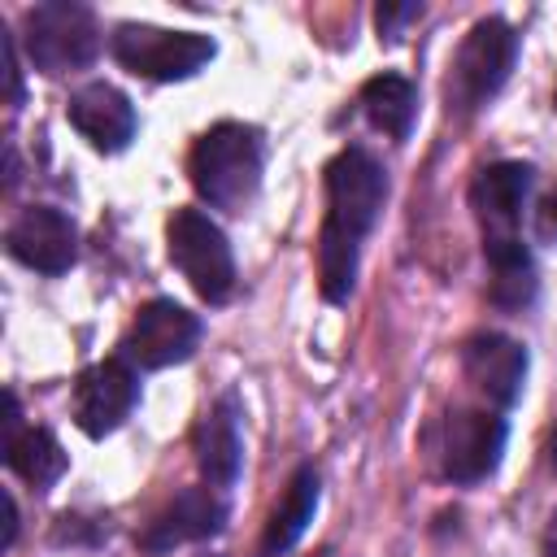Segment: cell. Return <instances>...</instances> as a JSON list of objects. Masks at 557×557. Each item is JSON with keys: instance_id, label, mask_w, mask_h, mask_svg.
<instances>
[{"instance_id": "cell-21", "label": "cell", "mask_w": 557, "mask_h": 557, "mask_svg": "<svg viewBox=\"0 0 557 557\" xmlns=\"http://www.w3.org/2000/svg\"><path fill=\"white\" fill-rule=\"evenodd\" d=\"M0 48H4V78H9V104H22V70H17V52H13V35L0 30Z\"/></svg>"}, {"instance_id": "cell-7", "label": "cell", "mask_w": 557, "mask_h": 557, "mask_svg": "<svg viewBox=\"0 0 557 557\" xmlns=\"http://www.w3.org/2000/svg\"><path fill=\"white\" fill-rule=\"evenodd\" d=\"M113 57L122 70L152 78V83H178L200 74L213 61V39L200 30H161V26H144V22H122L109 39Z\"/></svg>"}, {"instance_id": "cell-22", "label": "cell", "mask_w": 557, "mask_h": 557, "mask_svg": "<svg viewBox=\"0 0 557 557\" xmlns=\"http://www.w3.org/2000/svg\"><path fill=\"white\" fill-rule=\"evenodd\" d=\"M544 557H557V513H553V522L544 531Z\"/></svg>"}, {"instance_id": "cell-8", "label": "cell", "mask_w": 557, "mask_h": 557, "mask_svg": "<svg viewBox=\"0 0 557 557\" xmlns=\"http://www.w3.org/2000/svg\"><path fill=\"white\" fill-rule=\"evenodd\" d=\"M505 418L487 409H453L440 422V470L453 483H479L500 466L505 453Z\"/></svg>"}, {"instance_id": "cell-9", "label": "cell", "mask_w": 557, "mask_h": 557, "mask_svg": "<svg viewBox=\"0 0 557 557\" xmlns=\"http://www.w3.org/2000/svg\"><path fill=\"white\" fill-rule=\"evenodd\" d=\"M196 344H200V318L187 313L178 300L157 296L135 313L131 335L122 339V357L135 361L139 370H165L187 361Z\"/></svg>"}, {"instance_id": "cell-5", "label": "cell", "mask_w": 557, "mask_h": 557, "mask_svg": "<svg viewBox=\"0 0 557 557\" xmlns=\"http://www.w3.org/2000/svg\"><path fill=\"white\" fill-rule=\"evenodd\" d=\"M170 261L191 283V292L209 305H226L235 292V257L222 226L200 209H174L165 222Z\"/></svg>"}, {"instance_id": "cell-1", "label": "cell", "mask_w": 557, "mask_h": 557, "mask_svg": "<svg viewBox=\"0 0 557 557\" xmlns=\"http://www.w3.org/2000/svg\"><path fill=\"white\" fill-rule=\"evenodd\" d=\"M383 196H387V174L374 152H366L361 144H348L344 152L331 157L326 218H322V235H318V283L331 305L348 300V292L357 283V257H361L370 226L379 222Z\"/></svg>"}, {"instance_id": "cell-17", "label": "cell", "mask_w": 557, "mask_h": 557, "mask_svg": "<svg viewBox=\"0 0 557 557\" xmlns=\"http://www.w3.org/2000/svg\"><path fill=\"white\" fill-rule=\"evenodd\" d=\"M318 496H322V479L313 466H300L287 483V492L278 496V505L270 509V522L261 531V544H257V557H283L300 535L305 527L313 522V509H318Z\"/></svg>"}, {"instance_id": "cell-15", "label": "cell", "mask_w": 557, "mask_h": 557, "mask_svg": "<svg viewBox=\"0 0 557 557\" xmlns=\"http://www.w3.org/2000/svg\"><path fill=\"white\" fill-rule=\"evenodd\" d=\"M65 117H70V126H74L91 148H100V152H122V148L135 139V126H139L135 104H131L117 87H109V83H87V87H78V91L70 96V104H65Z\"/></svg>"}, {"instance_id": "cell-19", "label": "cell", "mask_w": 557, "mask_h": 557, "mask_svg": "<svg viewBox=\"0 0 557 557\" xmlns=\"http://www.w3.org/2000/svg\"><path fill=\"white\" fill-rule=\"evenodd\" d=\"M418 17H422V4H379V9H374L379 39H387V44L405 39V26L418 22Z\"/></svg>"}, {"instance_id": "cell-10", "label": "cell", "mask_w": 557, "mask_h": 557, "mask_svg": "<svg viewBox=\"0 0 557 557\" xmlns=\"http://www.w3.org/2000/svg\"><path fill=\"white\" fill-rule=\"evenodd\" d=\"M135 400H139V379H135L131 361L126 357L96 361L74 383V422L83 435L104 440L109 431H117L131 418Z\"/></svg>"}, {"instance_id": "cell-2", "label": "cell", "mask_w": 557, "mask_h": 557, "mask_svg": "<svg viewBox=\"0 0 557 557\" xmlns=\"http://www.w3.org/2000/svg\"><path fill=\"white\" fill-rule=\"evenodd\" d=\"M535 187V170L527 161H496L479 170L470 183V209L483 231V261L492 270V305L500 309H522L535 296V261L518 235L522 205Z\"/></svg>"}, {"instance_id": "cell-18", "label": "cell", "mask_w": 557, "mask_h": 557, "mask_svg": "<svg viewBox=\"0 0 557 557\" xmlns=\"http://www.w3.org/2000/svg\"><path fill=\"white\" fill-rule=\"evenodd\" d=\"M361 113L370 117L374 131L405 139L413 131V113H418V87L400 74H374L361 87Z\"/></svg>"}, {"instance_id": "cell-3", "label": "cell", "mask_w": 557, "mask_h": 557, "mask_svg": "<svg viewBox=\"0 0 557 557\" xmlns=\"http://www.w3.org/2000/svg\"><path fill=\"white\" fill-rule=\"evenodd\" d=\"M191 187L222 213H244L261 187V135L244 122L209 126L187 157Z\"/></svg>"}, {"instance_id": "cell-6", "label": "cell", "mask_w": 557, "mask_h": 557, "mask_svg": "<svg viewBox=\"0 0 557 557\" xmlns=\"http://www.w3.org/2000/svg\"><path fill=\"white\" fill-rule=\"evenodd\" d=\"M518 61V35L509 22L500 17H483L470 26V35L461 39L457 57H453V74H448V109L457 113H479L509 78Z\"/></svg>"}, {"instance_id": "cell-12", "label": "cell", "mask_w": 557, "mask_h": 557, "mask_svg": "<svg viewBox=\"0 0 557 557\" xmlns=\"http://www.w3.org/2000/svg\"><path fill=\"white\" fill-rule=\"evenodd\" d=\"M222 522H226V500H222V492H213L209 483H205V487H183V492L139 531V548H144V553H170V548H178V544L218 535Z\"/></svg>"}, {"instance_id": "cell-14", "label": "cell", "mask_w": 557, "mask_h": 557, "mask_svg": "<svg viewBox=\"0 0 557 557\" xmlns=\"http://www.w3.org/2000/svg\"><path fill=\"white\" fill-rule=\"evenodd\" d=\"M196 466L213 492H231L244 466V440H239V396L222 392L205 418L196 422Z\"/></svg>"}, {"instance_id": "cell-16", "label": "cell", "mask_w": 557, "mask_h": 557, "mask_svg": "<svg viewBox=\"0 0 557 557\" xmlns=\"http://www.w3.org/2000/svg\"><path fill=\"white\" fill-rule=\"evenodd\" d=\"M4 466L22 474L35 492H48L70 466L48 426H22V409L13 392L4 396Z\"/></svg>"}, {"instance_id": "cell-13", "label": "cell", "mask_w": 557, "mask_h": 557, "mask_svg": "<svg viewBox=\"0 0 557 557\" xmlns=\"http://www.w3.org/2000/svg\"><path fill=\"white\" fill-rule=\"evenodd\" d=\"M461 370L466 379L500 409H509L522 396L527 379V348L500 331H479L461 344Z\"/></svg>"}, {"instance_id": "cell-4", "label": "cell", "mask_w": 557, "mask_h": 557, "mask_svg": "<svg viewBox=\"0 0 557 557\" xmlns=\"http://www.w3.org/2000/svg\"><path fill=\"white\" fill-rule=\"evenodd\" d=\"M100 52V22L78 0H44L26 13V57L39 74L61 78L87 70Z\"/></svg>"}, {"instance_id": "cell-20", "label": "cell", "mask_w": 557, "mask_h": 557, "mask_svg": "<svg viewBox=\"0 0 557 557\" xmlns=\"http://www.w3.org/2000/svg\"><path fill=\"white\" fill-rule=\"evenodd\" d=\"M535 239L540 244H557V187L540 200V209H535Z\"/></svg>"}, {"instance_id": "cell-24", "label": "cell", "mask_w": 557, "mask_h": 557, "mask_svg": "<svg viewBox=\"0 0 557 557\" xmlns=\"http://www.w3.org/2000/svg\"><path fill=\"white\" fill-rule=\"evenodd\" d=\"M313 557H335V553H313Z\"/></svg>"}, {"instance_id": "cell-23", "label": "cell", "mask_w": 557, "mask_h": 557, "mask_svg": "<svg viewBox=\"0 0 557 557\" xmlns=\"http://www.w3.org/2000/svg\"><path fill=\"white\" fill-rule=\"evenodd\" d=\"M553 470H557V431H553Z\"/></svg>"}, {"instance_id": "cell-11", "label": "cell", "mask_w": 557, "mask_h": 557, "mask_svg": "<svg viewBox=\"0 0 557 557\" xmlns=\"http://www.w3.org/2000/svg\"><path fill=\"white\" fill-rule=\"evenodd\" d=\"M9 257L39 270V274H65L78 257V226L70 213L52 209V205H30L13 218L9 235Z\"/></svg>"}]
</instances>
